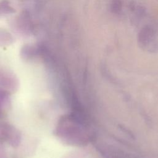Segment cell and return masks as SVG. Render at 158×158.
I'll use <instances>...</instances> for the list:
<instances>
[{
  "label": "cell",
  "mask_w": 158,
  "mask_h": 158,
  "mask_svg": "<svg viewBox=\"0 0 158 158\" xmlns=\"http://www.w3.org/2000/svg\"><path fill=\"white\" fill-rule=\"evenodd\" d=\"M55 134L63 143L73 146L87 144L89 137L81 122L72 115L62 116L58 120Z\"/></svg>",
  "instance_id": "obj_1"
},
{
  "label": "cell",
  "mask_w": 158,
  "mask_h": 158,
  "mask_svg": "<svg viewBox=\"0 0 158 158\" xmlns=\"http://www.w3.org/2000/svg\"><path fill=\"white\" fill-rule=\"evenodd\" d=\"M137 41L139 48L149 53L158 52V30L152 24H146L139 30Z\"/></svg>",
  "instance_id": "obj_2"
},
{
  "label": "cell",
  "mask_w": 158,
  "mask_h": 158,
  "mask_svg": "<svg viewBox=\"0 0 158 158\" xmlns=\"http://www.w3.org/2000/svg\"><path fill=\"white\" fill-rule=\"evenodd\" d=\"M0 138L13 148H17L22 139L20 131L14 125L6 122H0Z\"/></svg>",
  "instance_id": "obj_3"
},
{
  "label": "cell",
  "mask_w": 158,
  "mask_h": 158,
  "mask_svg": "<svg viewBox=\"0 0 158 158\" xmlns=\"http://www.w3.org/2000/svg\"><path fill=\"white\" fill-rule=\"evenodd\" d=\"M19 88L17 78L9 73H0V89L9 93L15 92Z\"/></svg>",
  "instance_id": "obj_4"
},
{
  "label": "cell",
  "mask_w": 158,
  "mask_h": 158,
  "mask_svg": "<svg viewBox=\"0 0 158 158\" xmlns=\"http://www.w3.org/2000/svg\"><path fill=\"white\" fill-rule=\"evenodd\" d=\"M15 20V30L22 34H28L30 30V21L27 12H22Z\"/></svg>",
  "instance_id": "obj_5"
},
{
  "label": "cell",
  "mask_w": 158,
  "mask_h": 158,
  "mask_svg": "<svg viewBox=\"0 0 158 158\" xmlns=\"http://www.w3.org/2000/svg\"><path fill=\"white\" fill-rule=\"evenodd\" d=\"M38 52L37 48L32 45L26 44L24 45L20 50L21 57L26 60H30L34 57Z\"/></svg>",
  "instance_id": "obj_6"
},
{
  "label": "cell",
  "mask_w": 158,
  "mask_h": 158,
  "mask_svg": "<svg viewBox=\"0 0 158 158\" xmlns=\"http://www.w3.org/2000/svg\"><path fill=\"white\" fill-rule=\"evenodd\" d=\"M14 39L8 31L0 28V46H7L14 43Z\"/></svg>",
  "instance_id": "obj_7"
},
{
  "label": "cell",
  "mask_w": 158,
  "mask_h": 158,
  "mask_svg": "<svg viewBox=\"0 0 158 158\" xmlns=\"http://www.w3.org/2000/svg\"><path fill=\"white\" fill-rule=\"evenodd\" d=\"M16 12L15 9L11 6L10 2L7 0H2L0 1V17Z\"/></svg>",
  "instance_id": "obj_8"
},
{
  "label": "cell",
  "mask_w": 158,
  "mask_h": 158,
  "mask_svg": "<svg viewBox=\"0 0 158 158\" xmlns=\"http://www.w3.org/2000/svg\"><path fill=\"white\" fill-rule=\"evenodd\" d=\"M112 9L114 12L118 13L122 10V2L120 0H114L112 3Z\"/></svg>",
  "instance_id": "obj_9"
},
{
  "label": "cell",
  "mask_w": 158,
  "mask_h": 158,
  "mask_svg": "<svg viewBox=\"0 0 158 158\" xmlns=\"http://www.w3.org/2000/svg\"><path fill=\"white\" fill-rule=\"evenodd\" d=\"M3 143L2 140L0 138V158H7V154Z\"/></svg>",
  "instance_id": "obj_10"
},
{
  "label": "cell",
  "mask_w": 158,
  "mask_h": 158,
  "mask_svg": "<svg viewBox=\"0 0 158 158\" xmlns=\"http://www.w3.org/2000/svg\"><path fill=\"white\" fill-rule=\"evenodd\" d=\"M3 108L2 107L1 105L0 104V118L2 117V111H3Z\"/></svg>",
  "instance_id": "obj_11"
}]
</instances>
